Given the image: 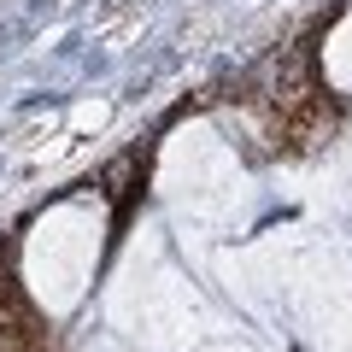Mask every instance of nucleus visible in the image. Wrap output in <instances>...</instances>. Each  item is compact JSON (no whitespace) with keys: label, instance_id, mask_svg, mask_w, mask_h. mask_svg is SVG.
Wrapping results in <instances>:
<instances>
[{"label":"nucleus","instance_id":"nucleus-2","mask_svg":"<svg viewBox=\"0 0 352 352\" xmlns=\"http://www.w3.org/2000/svg\"><path fill=\"white\" fill-rule=\"evenodd\" d=\"M129 176H135V153L112 159V164H106V176H100V182H106V194H129Z\"/></svg>","mask_w":352,"mask_h":352},{"label":"nucleus","instance_id":"nucleus-1","mask_svg":"<svg viewBox=\"0 0 352 352\" xmlns=\"http://www.w3.org/2000/svg\"><path fill=\"white\" fill-rule=\"evenodd\" d=\"M264 94H270V106H276L282 124L305 118L317 100H323V88H317V47H311V36L288 41V47L270 59V82H264Z\"/></svg>","mask_w":352,"mask_h":352}]
</instances>
